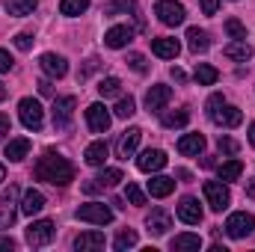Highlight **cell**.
Wrapping results in <instances>:
<instances>
[{
    "instance_id": "cell-23",
    "label": "cell",
    "mask_w": 255,
    "mask_h": 252,
    "mask_svg": "<svg viewBox=\"0 0 255 252\" xmlns=\"http://www.w3.org/2000/svg\"><path fill=\"white\" fill-rule=\"evenodd\" d=\"M42 208H45V196L39 193V190H24V199H21V214H27V217H36V214H42Z\"/></svg>"
},
{
    "instance_id": "cell-1",
    "label": "cell",
    "mask_w": 255,
    "mask_h": 252,
    "mask_svg": "<svg viewBox=\"0 0 255 252\" xmlns=\"http://www.w3.org/2000/svg\"><path fill=\"white\" fill-rule=\"evenodd\" d=\"M36 178L45 181V184H54V187H68L74 181V166H71V160L63 157V154L45 151L36 160Z\"/></svg>"
},
{
    "instance_id": "cell-36",
    "label": "cell",
    "mask_w": 255,
    "mask_h": 252,
    "mask_svg": "<svg viewBox=\"0 0 255 252\" xmlns=\"http://www.w3.org/2000/svg\"><path fill=\"white\" fill-rule=\"evenodd\" d=\"M89 9V0H63L60 3V12H63L65 18H77V15H83Z\"/></svg>"
},
{
    "instance_id": "cell-51",
    "label": "cell",
    "mask_w": 255,
    "mask_h": 252,
    "mask_svg": "<svg viewBox=\"0 0 255 252\" xmlns=\"http://www.w3.org/2000/svg\"><path fill=\"white\" fill-rule=\"evenodd\" d=\"M175 175H178V178H181V181H190L193 175L190 172H187V169H178V172H175Z\"/></svg>"
},
{
    "instance_id": "cell-11",
    "label": "cell",
    "mask_w": 255,
    "mask_h": 252,
    "mask_svg": "<svg viewBox=\"0 0 255 252\" xmlns=\"http://www.w3.org/2000/svg\"><path fill=\"white\" fill-rule=\"evenodd\" d=\"M74 107H77V98L74 95H63L54 101V127H68L74 119Z\"/></svg>"
},
{
    "instance_id": "cell-39",
    "label": "cell",
    "mask_w": 255,
    "mask_h": 252,
    "mask_svg": "<svg viewBox=\"0 0 255 252\" xmlns=\"http://www.w3.org/2000/svg\"><path fill=\"white\" fill-rule=\"evenodd\" d=\"M125 196H128V202H130V205H136V208H139V205H145V193L136 187L133 181H128V184H125Z\"/></svg>"
},
{
    "instance_id": "cell-2",
    "label": "cell",
    "mask_w": 255,
    "mask_h": 252,
    "mask_svg": "<svg viewBox=\"0 0 255 252\" xmlns=\"http://www.w3.org/2000/svg\"><path fill=\"white\" fill-rule=\"evenodd\" d=\"M208 116H211L214 125H220V127H238L244 122V113H241L238 107L226 104V98H223L220 92L208 98Z\"/></svg>"
},
{
    "instance_id": "cell-8",
    "label": "cell",
    "mask_w": 255,
    "mask_h": 252,
    "mask_svg": "<svg viewBox=\"0 0 255 252\" xmlns=\"http://www.w3.org/2000/svg\"><path fill=\"white\" fill-rule=\"evenodd\" d=\"M54 223L51 220H36V223H30L27 226V232H24V238H27V244L30 247H48L51 241H54Z\"/></svg>"
},
{
    "instance_id": "cell-31",
    "label": "cell",
    "mask_w": 255,
    "mask_h": 252,
    "mask_svg": "<svg viewBox=\"0 0 255 252\" xmlns=\"http://www.w3.org/2000/svg\"><path fill=\"white\" fill-rule=\"evenodd\" d=\"M193 80H196L199 86H214V83L220 80V71H217L214 65H208V63H199L196 71H193Z\"/></svg>"
},
{
    "instance_id": "cell-5",
    "label": "cell",
    "mask_w": 255,
    "mask_h": 252,
    "mask_svg": "<svg viewBox=\"0 0 255 252\" xmlns=\"http://www.w3.org/2000/svg\"><path fill=\"white\" fill-rule=\"evenodd\" d=\"M18 211H21V205H18V187L9 184V190H3V196H0V232L12 229Z\"/></svg>"
},
{
    "instance_id": "cell-20",
    "label": "cell",
    "mask_w": 255,
    "mask_h": 252,
    "mask_svg": "<svg viewBox=\"0 0 255 252\" xmlns=\"http://www.w3.org/2000/svg\"><path fill=\"white\" fill-rule=\"evenodd\" d=\"M39 65H42V71H45L48 77H65V74H68V63H65L60 54H42Z\"/></svg>"
},
{
    "instance_id": "cell-47",
    "label": "cell",
    "mask_w": 255,
    "mask_h": 252,
    "mask_svg": "<svg viewBox=\"0 0 255 252\" xmlns=\"http://www.w3.org/2000/svg\"><path fill=\"white\" fill-rule=\"evenodd\" d=\"M9 130H12V122H9V116H3V113H0V142L6 139V133H9Z\"/></svg>"
},
{
    "instance_id": "cell-54",
    "label": "cell",
    "mask_w": 255,
    "mask_h": 252,
    "mask_svg": "<svg viewBox=\"0 0 255 252\" xmlns=\"http://www.w3.org/2000/svg\"><path fill=\"white\" fill-rule=\"evenodd\" d=\"M6 95H9V89H6V86L0 83V101H6Z\"/></svg>"
},
{
    "instance_id": "cell-24",
    "label": "cell",
    "mask_w": 255,
    "mask_h": 252,
    "mask_svg": "<svg viewBox=\"0 0 255 252\" xmlns=\"http://www.w3.org/2000/svg\"><path fill=\"white\" fill-rule=\"evenodd\" d=\"M178 151H181L184 157L202 154V151H205V136H202V133H184V136L178 139Z\"/></svg>"
},
{
    "instance_id": "cell-50",
    "label": "cell",
    "mask_w": 255,
    "mask_h": 252,
    "mask_svg": "<svg viewBox=\"0 0 255 252\" xmlns=\"http://www.w3.org/2000/svg\"><path fill=\"white\" fill-rule=\"evenodd\" d=\"M0 250H15V241H12V238H0Z\"/></svg>"
},
{
    "instance_id": "cell-37",
    "label": "cell",
    "mask_w": 255,
    "mask_h": 252,
    "mask_svg": "<svg viewBox=\"0 0 255 252\" xmlns=\"http://www.w3.org/2000/svg\"><path fill=\"white\" fill-rule=\"evenodd\" d=\"M113 113H116L119 119H130V116L136 113V101H133L130 95H119V104L113 107Z\"/></svg>"
},
{
    "instance_id": "cell-22",
    "label": "cell",
    "mask_w": 255,
    "mask_h": 252,
    "mask_svg": "<svg viewBox=\"0 0 255 252\" xmlns=\"http://www.w3.org/2000/svg\"><path fill=\"white\" fill-rule=\"evenodd\" d=\"M107 154H110L107 142H104V139H95V142H89V145H86V151H83V160H86L89 166H104Z\"/></svg>"
},
{
    "instance_id": "cell-28",
    "label": "cell",
    "mask_w": 255,
    "mask_h": 252,
    "mask_svg": "<svg viewBox=\"0 0 255 252\" xmlns=\"http://www.w3.org/2000/svg\"><path fill=\"white\" fill-rule=\"evenodd\" d=\"M172 190H175V178H166V175H154V178L148 181V196H154V199H166Z\"/></svg>"
},
{
    "instance_id": "cell-30",
    "label": "cell",
    "mask_w": 255,
    "mask_h": 252,
    "mask_svg": "<svg viewBox=\"0 0 255 252\" xmlns=\"http://www.w3.org/2000/svg\"><path fill=\"white\" fill-rule=\"evenodd\" d=\"M3 6H6V12H9V15L24 18V15H33V12H36L39 0H3Z\"/></svg>"
},
{
    "instance_id": "cell-42",
    "label": "cell",
    "mask_w": 255,
    "mask_h": 252,
    "mask_svg": "<svg viewBox=\"0 0 255 252\" xmlns=\"http://www.w3.org/2000/svg\"><path fill=\"white\" fill-rule=\"evenodd\" d=\"M125 63L130 65L136 74H145V71H148V63H145V57H142V54H128Z\"/></svg>"
},
{
    "instance_id": "cell-40",
    "label": "cell",
    "mask_w": 255,
    "mask_h": 252,
    "mask_svg": "<svg viewBox=\"0 0 255 252\" xmlns=\"http://www.w3.org/2000/svg\"><path fill=\"white\" fill-rule=\"evenodd\" d=\"M226 33H229L232 39H247V27H244L238 18H229V21H226Z\"/></svg>"
},
{
    "instance_id": "cell-26",
    "label": "cell",
    "mask_w": 255,
    "mask_h": 252,
    "mask_svg": "<svg viewBox=\"0 0 255 252\" xmlns=\"http://www.w3.org/2000/svg\"><path fill=\"white\" fill-rule=\"evenodd\" d=\"M229 60H238V63H247V60H253V45L247 42V39H235L232 45H226V51H223Z\"/></svg>"
},
{
    "instance_id": "cell-33",
    "label": "cell",
    "mask_w": 255,
    "mask_h": 252,
    "mask_svg": "<svg viewBox=\"0 0 255 252\" xmlns=\"http://www.w3.org/2000/svg\"><path fill=\"white\" fill-rule=\"evenodd\" d=\"M241 172H244V163H241V160H226V163L217 169L220 181H226V184H229V181H238V178H241Z\"/></svg>"
},
{
    "instance_id": "cell-21",
    "label": "cell",
    "mask_w": 255,
    "mask_h": 252,
    "mask_svg": "<svg viewBox=\"0 0 255 252\" xmlns=\"http://www.w3.org/2000/svg\"><path fill=\"white\" fill-rule=\"evenodd\" d=\"M104 235L101 232H83L74 238V250L77 252H95V250H104Z\"/></svg>"
},
{
    "instance_id": "cell-35",
    "label": "cell",
    "mask_w": 255,
    "mask_h": 252,
    "mask_svg": "<svg viewBox=\"0 0 255 252\" xmlns=\"http://www.w3.org/2000/svg\"><path fill=\"white\" fill-rule=\"evenodd\" d=\"M98 95H101V98H116V95H122V80H119V77H104V80L98 83Z\"/></svg>"
},
{
    "instance_id": "cell-43",
    "label": "cell",
    "mask_w": 255,
    "mask_h": 252,
    "mask_svg": "<svg viewBox=\"0 0 255 252\" xmlns=\"http://www.w3.org/2000/svg\"><path fill=\"white\" fill-rule=\"evenodd\" d=\"M15 48H18V51H30V48H33V36H30V33H18V36H15Z\"/></svg>"
},
{
    "instance_id": "cell-12",
    "label": "cell",
    "mask_w": 255,
    "mask_h": 252,
    "mask_svg": "<svg viewBox=\"0 0 255 252\" xmlns=\"http://www.w3.org/2000/svg\"><path fill=\"white\" fill-rule=\"evenodd\" d=\"M139 139H142V130H139V127H128V130H122V133H119V139H116V157H119V160L133 157V151H136Z\"/></svg>"
},
{
    "instance_id": "cell-32",
    "label": "cell",
    "mask_w": 255,
    "mask_h": 252,
    "mask_svg": "<svg viewBox=\"0 0 255 252\" xmlns=\"http://www.w3.org/2000/svg\"><path fill=\"white\" fill-rule=\"evenodd\" d=\"M169 247H172V252H181V250H202V238H199V235H190V232H187V235H175Z\"/></svg>"
},
{
    "instance_id": "cell-9",
    "label": "cell",
    "mask_w": 255,
    "mask_h": 252,
    "mask_svg": "<svg viewBox=\"0 0 255 252\" xmlns=\"http://www.w3.org/2000/svg\"><path fill=\"white\" fill-rule=\"evenodd\" d=\"M205 199L211 205V211H226L232 205V193L226 187V181H205Z\"/></svg>"
},
{
    "instance_id": "cell-27",
    "label": "cell",
    "mask_w": 255,
    "mask_h": 252,
    "mask_svg": "<svg viewBox=\"0 0 255 252\" xmlns=\"http://www.w3.org/2000/svg\"><path fill=\"white\" fill-rule=\"evenodd\" d=\"M27 154H30V139H27V136H15V139L6 142V157H9L12 163L24 160Z\"/></svg>"
},
{
    "instance_id": "cell-49",
    "label": "cell",
    "mask_w": 255,
    "mask_h": 252,
    "mask_svg": "<svg viewBox=\"0 0 255 252\" xmlns=\"http://www.w3.org/2000/svg\"><path fill=\"white\" fill-rule=\"evenodd\" d=\"M172 80H175V83H184V80H187V74H184V71L175 65V68H172Z\"/></svg>"
},
{
    "instance_id": "cell-25",
    "label": "cell",
    "mask_w": 255,
    "mask_h": 252,
    "mask_svg": "<svg viewBox=\"0 0 255 252\" xmlns=\"http://www.w3.org/2000/svg\"><path fill=\"white\" fill-rule=\"evenodd\" d=\"M119 12H130V15L136 18V30L142 27V18H139V6H136V0H113V3L104 6V15H119Z\"/></svg>"
},
{
    "instance_id": "cell-29",
    "label": "cell",
    "mask_w": 255,
    "mask_h": 252,
    "mask_svg": "<svg viewBox=\"0 0 255 252\" xmlns=\"http://www.w3.org/2000/svg\"><path fill=\"white\" fill-rule=\"evenodd\" d=\"M187 48H190L193 54H205V51L211 48L208 33H205V30H199V27H190V30H187Z\"/></svg>"
},
{
    "instance_id": "cell-52",
    "label": "cell",
    "mask_w": 255,
    "mask_h": 252,
    "mask_svg": "<svg viewBox=\"0 0 255 252\" xmlns=\"http://www.w3.org/2000/svg\"><path fill=\"white\" fill-rule=\"evenodd\" d=\"M247 196H250V199H255V178L247 184Z\"/></svg>"
},
{
    "instance_id": "cell-3",
    "label": "cell",
    "mask_w": 255,
    "mask_h": 252,
    "mask_svg": "<svg viewBox=\"0 0 255 252\" xmlns=\"http://www.w3.org/2000/svg\"><path fill=\"white\" fill-rule=\"evenodd\" d=\"M154 15H157L160 24H166V27H178V24H184L187 9H184L178 0H157V3H154Z\"/></svg>"
},
{
    "instance_id": "cell-13",
    "label": "cell",
    "mask_w": 255,
    "mask_h": 252,
    "mask_svg": "<svg viewBox=\"0 0 255 252\" xmlns=\"http://www.w3.org/2000/svg\"><path fill=\"white\" fill-rule=\"evenodd\" d=\"M169 160H166V151H160V148H145L139 157H136V169L139 172H160L163 166H166Z\"/></svg>"
},
{
    "instance_id": "cell-10",
    "label": "cell",
    "mask_w": 255,
    "mask_h": 252,
    "mask_svg": "<svg viewBox=\"0 0 255 252\" xmlns=\"http://www.w3.org/2000/svg\"><path fill=\"white\" fill-rule=\"evenodd\" d=\"M110 122H113V116H110V110L104 104H89L86 107V125H89L92 133H107Z\"/></svg>"
},
{
    "instance_id": "cell-46",
    "label": "cell",
    "mask_w": 255,
    "mask_h": 252,
    "mask_svg": "<svg viewBox=\"0 0 255 252\" xmlns=\"http://www.w3.org/2000/svg\"><path fill=\"white\" fill-rule=\"evenodd\" d=\"M9 68H12V57H9V51H3V48H0V74H3V71H9Z\"/></svg>"
},
{
    "instance_id": "cell-44",
    "label": "cell",
    "mask_w": 255,
    "mask_h": 252,
    "mask_svg": "<svg viewBox=\"0 0 255 252\" xmlns=\"http://www.w3.org/2000/svg\"><path fill=\"white\" fill-rule=\"evenodd\" d=\"M98 65H101V60H95V57H92V60H86V65L80 68V74H77V77H80V80H86L92 71H98Z\"/></svg>"
},
{
    "instance_id": "cell-53",
    "label": "cell",
    "mask_w": 255,
    "mask_h": 252,
    "mask_svg": "<svg viewBox=\"0 0 255 252\" xmlns=\"http://www.w3.org/2000/svg\"><path fill=\"white\" fill-rule=\"evenodd\" d=\"M250 145H253V148H255V122H253V125H250Z\"/></svg>"
},
{
    "instance_id": "cell-55",
    "label": "cell",
    "mask_w": 255,
    "mask_h": 252,
    "mask_svg": "<svg viewBox=\"0 0 255 252\" xmlns=\"http://www.w3.org/2000/svg\"><path fill=\"white\" fill-rule=\"evenodd\" d=\"M3 178H6V169H3V163H0V181H3Z\"/></svg>"
},
{
    "instance_id": "cell-48",
    "label": "cell",
    "mask_w": 255,
    "mask_h": 252,
    "mask_svg": "<svg viewBox=\"0 0 255 252\" xmlns=\"http://www.w3.org/2000/svg\"><path fill=\"white\" fill-rule=\"evenodd\" d=\"M39 92H42V95H54V86H51V80H39Z\"/></svg>"
},
{
    "instance_id": "cell-4",
    "label": "cell",
    "mask_w": 255,
    "mask_h": 252,
    "mask_svg": "<svg viewBox=\"0 0 255 252\" xmlns=\"http://www.w3.org/2000/svg\"><path fill=\"white\" fill-rule=\"evenodd\" d=\"M18 116H21V125L27 130H42V125H45V110L36 98H21Z\"/></svg>"
},
{
    "instance_id": "cell-34",
    "label": "cell",
    "mask_w": 255,
    "mask_h": 252,
    "mask_svg": "<svg viewBox=\"0 0 255 252\" xmlns=\"http://www.w3.org/2000/svg\"><path fill=\"white\" fill-rule=\"evenodd\" d=\"M136 247V232L133 229H122L119 235H116V241H113V250L116 252H128Z\"/></svg>"
},
{
    "instance_id": "cell-19",
    "label": "cell",
    "mask_w": 255,
    "mask_h": 252,
    "mask_svg": "<svg viewBox=\"0 0 255 252\" xmlns=\"http://www.w3.org/2000/svg\"><path fill=\"white\" fill-rule=\"evenodd\" d=\"M169 98H172V89L163 86V83H157V86H151V89L145 92V107H148L151 113H157V110H163V107L169 104Z\"/></svg>"
},
{
    "instance_id": "cell-38",
    "label": "cell",
    "mask_w": 255,
    "mask_h": 252,
    "mask_svg": "<svg viewBox=\"0 0 255 252\" xmlns=\"http://www.w3.org/2000/svg\"><path fill=\"white\" fill-rule=\"evenodd\" d=\"M190 122V113L187 110H178V113H166L163 116V127H184Z\"/></svg>"
},
{
    "instance_id": "cell-41",
    "label": "cell",
    "mask_w": 255,
    "mask_h": 252,
    "mask_svg": "<svg viewBox=\"0 0 255 252\" xmlns=\"http://www.w3.org/2000/svg\"><path fill=\"white\" fill-rule=\"evenodd\" d=\"M217 148H220L223 154H238V148H241V145H238V139H232V136H223V133H220V136H217Z\"/></svg>"
},
{
    "instance_id": "cell-14",
    "label": "cell",
    "mask_w": 255,
    "mask_h": 252,
    "mask_svg": "<svg viewBox=\"0 0 255 252\" xmlns=\"http://www.w3.org/2000/svg\"><path fill=\"white\" fill-rule=\"evenodd\" d=\"M145 229H148L151 238H163V235L172 229V217H169V211H166V208H154V211L145 217Z\"/></svg>"
},
{
    "instance_id": "cell-45",
    "label": "cell",
    "mask_w": 255,
    "mask_h": 252,
    "mask_svg": "<svg viewBox=\"0 0 255 252\" xmlns=\"http://www.w3.org/2000/svg\"><path fill=\"white\" fill-rule=\"evenodd\" d=\"M199 3H202L205 15H217V9H220V0H199Z\"/></svg>"
},
{
    "instance_id": "cell-17",
    "label": "cell",
    "mask_w": 255,
    "mask_h": 252,
    "mask_svg": "<svg viewBox=\"0 0 255 252\" xmlns=\"http://www.w3.org/2000/svg\"><path fill=\"white\" fill-rule=\"evenodd\" d=\"M178 220L187 223V226H199V223H202V205H199V199L184 196V199L178 202Z\"/></svg>"
},
{
    "instance_id": "cell-15",
    "label": "cell",
    "mask_w": 255,
    "mask_h": 252,
    "mask_svg": "<svg viewBox=\"0 0 255 252\" xmlns=\"http://www.w3.org/2000/svg\"><path fill=\"white\" fill-rule=\"evenodd\" d=\"M119 181H125V175H122V169H101V175L98 178H92V181H86L83 184V193H98V190H110L116 187Z\"/></svg>"
},
{
    "instance_id": "cell-7",
    "label": "cell",
    "mask_w": 255,
    "mask_h": 252,
    "mask_svg": "<svg viewBox=\"0 0 255 252\" xmlns=\"http://www.w3.org/2000/svg\"><path fill=\"white\" fill-rule=\"evenodd\" d=\"M77 220L92 223V226H107V223H113V211L104 202H89V205L77 208Z\"/></svg>"
},
{
    "instance_id": "cell-6",
    "label": "cell",
    "mask_w": 255,
    "mask_h": 252,
    "mask_svg": "<svg viewBox=\"0 0 255 252\" xmlns=\"http://www.w3.org/2000/svg\"><path fill=\"white\" fill-rule=\"evenodd\" d=\"M253 232H255V217L247 214V211H238V214H232V217L226 220V235H229L232 241H244V238L253 235Z\"/></svg>"
},
{
    "instance_id": "cell-18",
    "label": "cell",
    "mask_w": 255,
    "mask_h": 252,
    "mask_svg": "<svg viewBox=\"0 0 255 252\" xmlns=\"http://www.w3.org/2000/svg\"><path fill=\"white\" fill-rule=\"evenodd\" d=\"M151 54L160 57V60H175V57L181 54V42H178V39H169V36L151 39Z\"/></svg>"
},
{
    "instance_id": "cell-16",
    "label": "cell",
    "mask_w": 255,
    "mask_h": 252,
    "mask_svg": "<svg viewBox=\"0 0 255 252\" xmlns=\"http://www.w3.org/2000/svg\"><path fill=\"white\" fill-rule=\"evenodd\" d=\"M133 27H128V24H116V27H110L107 33H104V45L107 48H113V51H119V48H128L130 42H133Z\"/></svg>"
}]
</instances>
